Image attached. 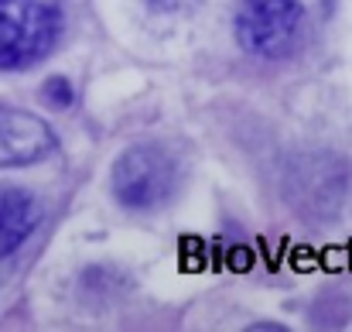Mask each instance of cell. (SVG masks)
<instances>
[{
    "instance_id": "cell-3",
    "label": "cell",
    "mask_w": 352,
    "mask_h": 332,
    "mask_svg": "<svg viewBox=\"0 0 352 332\" xmlns=\"http://www.w3.org/2000/svg\"><path fill=\"white\" fill-rule=\"evenodd\" d=\"M305 10L298 0H243L236 10V38L246 52L280 59L301 34Z\"/></svg>"
},
{
    "instance_id": "cell-2",
    "label": "cell",
    "mask_w": 352,
    "mask_h": 332,
    "mask_svg": "<svg viewBox=\"0 0 352 332\" xmlns=\"http://www.w3.org/2000/svg\"><path fill=\"white\" fill-rule=\"evenodd\" d=\"M175 185L178 165L157 144H137L113 165V192L126 209H154L171 199Z\"/></svg>"
},
{
    "instance_id": "cell-5",
    "label": "cell",
    "mask_w": 352,
    "mask_h": 332,
    "mask_svg": "<svg viewBox=\"0 0 352 332\" xmlns=\"http://www.w3.org/2000/svg\"><path fill=\"white\" fill-rule=\"evenodd\" d=\"M41 222V203L24 189L0 185V257L14 253Z\"/></svg>"
},
{
    "instance_id": "cell-4",
    "label": "cell",
    "mask_w": 352,
    "mask_h": 332,
    "mask_svg": "<svg viewBox=\"0 0 352 332\" xmlns=\"http://www.w3.org/2000/svg\"><path fill=\"white\" fill-rule=\"evenodd\" d=\"M55 147V134L34 113L0 107V168L31 165Z\"/></svg>"
},
{
    "instance_id": "cell-1",
    "label": "cell",
    "mask_w": 352,
    "mask_h": 332,
    "mask_svg": "<svg viewBox=\"0 0 352 332\" xmlns=\"http://www.w3.org/2000/svg\"><path fill=\"white\" fill-rule=\"evenodd\" d=\"M62 34V0H0V69L41 62Z\"/></svg>"
}]
</instances>
